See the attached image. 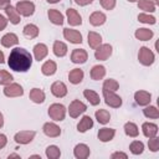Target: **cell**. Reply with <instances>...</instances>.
Here are the masks:
<instances>
[{"instance_id": "6da1fadb", "label": "cell", "mask_w": 159, "mask_h": 159, "mask_svg": "<svg viewBox=\"0 0 159 159\" xmlns=\"http://www.w3.org/2000/svg\"><path fill=\"white\" fill-rule=\"evenodd\" d=\"M32 55L24 47H15L11 50L7 60L10 70L15 72H27L32 66Z\"/></svg>"}, {"instance_id": "7a4b0ae2", "label": "cell", "mask_w": 159, "mask_h": 159, "mask_svg": "<svg viewBox=\"0 0 159 159\" xmlns=\"http://www.w3.org/2000/svg\"><path fill=\"white\" fill-rule=\"evenodd\" d=\"M66 107L63 106V104H61V103H52L50 107H48V111H47V113H48V117L52 119V120H55V122H61V120H63L65 119V117H66Z\"/></svg>"}, {"instance_id": "3957f363", "label": "cell", "mask_w": 159, "mask_h": 159, "mask_svg": "<svg viewBox=\"0 0 159 159\" xmlns=\"http://www.w3.org/2000/svg\"><path fill=\"white\" fill-rule=\"evenodd\" d=\"M138 60L143 66H152L155 61V55L149 47L142 46L138 52Z\"/></svg>"}, {"instance_id": "277c9868", "label": "cell", "mask_w": 159, "mask_h": 159, "mask_svg": "<svg viewBox=\"0 0 159 159\" xmlns=\"http://www.w3.org/2000/svg\"><path fill=\"white\" fill-rule=\"evenodd\" d=\"M15 9L17 10V12L21 16L29 17V16L34 15V12H35V4L32 1L21 0V1H17V4L15 5Z\"/></svg>"}, {"instance_id": "5b68a950", "label": "cell", "mask_w": 159, "mask_h": 159, "mask_svg": "<svg viewBox=\"0 0 159 159\" xmlns=\"http://www.w3.org/2000/svg\"><path fill=\"white\" fill-rule=\"evenodd\" d=\"M102 94H103V99L107 106H109L112 108H119L122 106V98L116 92L102 89Z\"/></svg>"}, {"instance_id": "8992f818", "label": "cell", "mask_w": 159, "mask_h": 159, "mask_svg": "<svg viewBox=\"0 0 159 159\" xmlns=\"http://www.w3.org/2000/svg\"><path fill=\"white\" fill-rule=\"evenodd\" d=\"M67 111H68V114L71 118H78L82 113H84L87 111V106L83 102H81L80 99H73L70 103Z\"/></svg>"}, {"instance_id": "52a82bcc", "label": "cell", "mask_w": 159, "mask_h": 159, "mask_svg": "<svg viewBox=\"0 0 159 159\" xmlns=\"http://www.w3.org/2000/svg\"><path fill=\"white\" fill-rule=\"evenodd\" d=\"M112 52H113L112 45H109V43H101L96 48V51H94V57L98 61H106V60H108L111 57Z\"/></svg>"}, {"instance_id": "ba28073f", "label": "cell", "mask_w": 159, "mask_h": 159, "mask_svg": "<svg viewBox=\"0 0 159 159\" xmlns=\"http://www.w3.org/2000/svg\"><path fill=\"white\" fill-rule=\"evenodd\" d=\"M36 135V132L35 130H20L17 132L15 135H14V140L17 143V144H21V145H25V144H29L34 140Z\"/></svg>"}, {"instance_id": "9c48e42d", "label": "cell", "mask_w": 159, "mask_h": 159, "mask_svg": "<svg viewBox=\"0 0 159 159\" xmlns=\"http://www.w3.org/2000/svg\"><path fill=\"white\" fill-rule=\"evenodd\" d=\"M4 94L9 98H14V97H21L24 94V88L19 84V83H15V82H11L10 84L5 86L4 89H2Z\"/></svg>"}, {"instance_id": "30bf717a", "label": "cell", "mask_w": 159, "mask_h": 159, "mask_svg": "<svg viewBox=\"0 0 159 159\" xmlns=\"http://www.w3.org/2000/svg\"><path fill=\"white\" fill-rule=\"evenodd\" d=\"M42 132L50 138H57L61 135V128L53 122H46L42 127Z\"/></svg>"}, {"instance_id": "8fae6325", "label": "cell", "mask_w": 159, "mask_h": 159, "mask_svg": "<svg viewBox=\"0 0 159 159\" xmlns=\"http://www.w3.org/2000/svg\"><path fill=\"white\" fill-rule=\"evenodd\" d=\"M63 37L71 43H82V35L80 31L75 29H70V27L63 29Z\"/></svg>"}, {"instance_id": "7c38bea8", "label": "cell", "mask_w": 159, "mask_h": 159, "mask_svg": "<svg viewBox=\"0 0 159 159\" xmlns=\"http://www.w3.org/2000/svg\"><path fill=\"white\" fill-rule=\"evenodd\" d=\"M134 99H135V103L138 106H142V107H145L148 104H150V101H152V94L150 92L148 91H137L134 93Z\"/></svg>"}, {"instance_id": "4fadbf2b", "label": "cell", "mask_w": 159, "mask_h": 159, "mask_svg": "<svg viewBox=\"0 0 159 159\" xmlns=\"http://www.w3.org/2000/svg\"><path fill=\"white\" fill-rule=\"evenodd\" d=\"M88 60V53L83 48H75L71 52V61L77 65H82Z\"/></svg>"}, {"instance_id": "5bb4252c", "label": "cell", "mask_w": 159, "mask_h": 159, "mask_svg": "<svg viewBox=\"0 0 159 159\" xmlns=\"http://www.w3.org/2000/svg\"><path fill=\"white\" fill-rule=\"evenodd\" d=\"M66 17H67V22L71 25V26H78L82 24V17L81 15L78 14L77 10L72 9V7H68L66 10Z\"/></svg>"}, {"instance_id": "9a60e30c", "label": "cell", "mask_w": 159, "mask_h": 159, "mask_svg": "<svg viewBox=\"0 0 159 159\" xmlns=\"http://www.w3.org/2000/svg\"><path fill=\"white\" fill-rule=\"evenodd\" d=\"M51 93L57 98H63L67 94V87L62 81H56L51 84Z\"/></svg>"}, {"instance_id": "2e32d148", "label": "cell", "mask_w": 159, "mask_h": 159, "mask_svg": "<svg viewBox=\"0 0 159 159\" xmlns=\"http://www.w3.org/2000/svg\"><path fill=\"white\" fill-rule=\"evenodd\" d=\"M89 154H91V149L84 143H80L73 148V155L76 159H86L89 157Z\"/></svg>"}, {"instance_id": "e0dca14e", "label": "cell", "mask_w": 159, "mask_h": 159, "mask_svg": "<svg viewBox=\"0 0 159 159\" xmlns=\"http://www.w3.org/2000/svg\"><path fill=\"white\" fill-rule=\"evenodd\" d=\"M89 24L92 26H102L106 21H107V16L104 12L102 11H93L91 15H89V19H88Z\"/></svg>"}, {"instance_id": "ac0fdd59", "label": "cell", "mask_w": 159, "mask_h": 159, "mask_svg": "<svg viewBox=\"0 0 159 159\" xmlns=\"http://www.w3.org/2000/svg\"><path fill=\"white\" fill-rule=\"evenodd\" d=\"M47 55H48V47L45 43L40 42L34 46V57L36 61H39V62L42 61Z\"/></svg>"}, {"instance_id": "d6986e66", "label": "cell", "mask_w": 159, "mask_h": 159, "mask_svg": "<svg viewBox=\"0 0 159 159\" xmlns=\"http://www.w3.org/2000/svg\"><path fill=\"white\" fill-rule=\"evenodd\" d=\"M114 135H116V129H113V128H107V127L101 128V129L98 130V134H97L98 139H99L102 143L111 142V140L114 138Z\"/></svg>"}, {"instance_id": "ffe728a7", "label": "cell", "mask_w": 159, "mask_h": 159, "mask_svg": "<svg viewBox=\"0 0 159 159\" xmlns=\"http://www.w3.org/2000/svg\"><path fill=\"white\" fill-rule=\"evenodd\" d=\"M0 42H1V45H2L4 47L10 48V47H12V46H15V45L19 43V37H17V35L14 34V32H7V34H5V35L1 37Z\"/></svg>"}, {"instance_id": "44dd1931", "label": "cell", "mask_w": 159, "mask_h": 159, "mask_svg": "<svg viewBox=\"0 0 159 159\" xmlns=\"http://www.w3.org/2000/svg\"><path fill=\"white\" fill-rule=\"evenodd\" d=\"M158 125L155 123H152V122H144L142 124V132L144 134V137L147 138H153L158 134Z\"/></svg>"}, {"instance_id": "7402d4cb", "label": "cell", "mask_w": 159, "mask_h": 159, "mask_svg": "<svg viewBox=\"0 0 159 159\" xmlns=\"http://www.w3.org/2000/svg\"><path fill=\"white\" fill-rule=\"evenodd\" d=\"M5 12H6V16H7V20L12 24V25H17L20 24L21 21V15L17 12V10L14 7V6H7L5 9Z\"/></svg>"}, {"instance_id": "603a6c76", "label": "cell", "mask_w": 159, "mask_h": 159, "mask_svg": "<svg viewBox=\"0 0 159 159\" xmlns=\"http://www.w3.org/2000/svg\"><path fill=\"white\" fill-rule=\"evenodd\" d=\"M29 98H30L34 103L40 104V103H43V102H45L46 94H45V92H43L42 89H40V88H32V89L30 91V93H29Z\"/></svg>"}, {"instance_id": "cb8c5ba5", "label": "cell", "mask_w": 159, "mask_h": 159, "mask_svg": "<svg viewBox=\"0 0 159 159\" xmlns=\"http://www.w3.org/2000/svg\"><path fill=\"white\" fill-rule=\"evenodd\" d=\"M134 36L137 40L139 41H149L152 40V37L154 36V32L149 29H145V27H140V29H137L135 32H134Z\"/></svg>"}, {"instance_id": "d4e9b609", "label": "cell", "mask_w": 159, "mask_h": 159, "mask_svg": "<svg viewBox=\"0 0 159 159\" xmlns=\"http://www.w3.org/2000/svg\"><path fill=\"white\" fill-rule=\"evenodd\" d=\"M92 127H93V119L89 116H83L77 124V130L80 133H84V132L89 130Z\"/></svg>"}, {"instance_id": "484cf974", "label": "cell", "mask_w": 159, "mask_h": 159, "mask_svg": "<svg viewBox=\"0 0 159 159\" xmlns=\"http://www.w3.org/2000/svg\"><path fill=\"white\" fill-rule=\"evenodd\" d=\"M47 16H48V20H50L53 25H62L63 21H65L63 15H62L58 10H56V9H50V10L47 11Z\"/></svg>"}, {"instance_id": "4316f807", "label": "cell", "mask_w": 159, "mask_h": 159, "mask_svg": "<svg viewBox=\"0 0 159 159\" xmlns=\"http://www.w3.org/2000/svg\"><path fill=\"white\" fill-rule=\"evenodd\" d=\"M52 51H53L55 56H57V57H63V56H66V55H67L68 47H67V45H66L65 42H62V41L57 40V41H55V42H53Z\"/></svg>"}, {"instance_id": "83f0119b", "label": "cell", "mask_w": 159, "mask_h": 159, "mask_svg": "<svg viewBox=\"0 0 159 159\" xmlns=\"http://www.w3.org/2000/svg\"><path fill=\"white\" fill-rule=\"evenodd\" d=\"M89 76L93 81H99L102 78H104L106 76V67L102 66V65H96L91 68V72H89Z\"/></svg>"}, {"instance_id": "f1b7e54d", "label": "cell", "mask_w": 159, "mask_h": 159, "mask_svg": "<svg viewBox=\"0 0 159 159\" xmlns=\"http://www.w3.org/2000/svg\"><path fill=\"white\" fill-rule=\"evenodd\" d=\"M83 77H84V73H83V71L81 68H73L68 73V81L72 84H80L82 82Z\"/></svg>"}, {"instance_id": "f546056e", "label": "cell", "mask_w": 159, "mask_h": 159, "mask_svg": "<svg viewBox=\"0 0 159 159\" xmlns=\"http://www.w3.org/2000/svg\"><path fill=\"white\" fill-rule=\"evenodd\" d=\"M56 71H57V65H56V62L52 61V60H47V61L43 62V65L41 66V72H42V75H45V76H52V75L56 73Z\"/></svg>"}, {"instance_id": "4dcf8cb0", "label": "cell", "mask_w": 159, "mask_h": 159, "mask_svg": "<svg viewBox=\"0 0 159 159\" xmlns=\"http://www.w3.org/2000/svg\"><path fill=\"white\" fill-rule=\"evenodd\" d=\"M87 40H88L89 47L93 48V50H96V48L102 43V36H101L98 32H94V31H89V32H88Z\"/></svg>"}, {"instance_id": "1f68e13d", "label": "cell", "mask_w": 159, "mask_h": 159, "mask_svg": "<svg viewBox=\"0 0 159 159\" xmlns=\"http://www.w3.org/2000/svg\"><path fill=\"white\" fill-rule=\"evenodd\" d=\"M39 32H40V30L35 24H27L22 29V34L27 39H36L39 36Z\"/></svg>"}, {"instance_id": "d6a6232c", "label": "cell", "mask_w": 159, "mask_h": 159, "mask_svg": "<svg viewBox=\"0 0 159 159\" xmlns=\"http://www.w3.org/2000/svg\"><path fill=\"white\" fill-rule=\"evenodd\" d=\"M83 96L89 102V104H92V106H98L99 102H101L99 94L96 91H93V89H84L83 91Z\"/></svg>"}, {"instance_id": "836d02e7", "label": "cell", "mask_w": 159, "mask_h": 159, "mask_svg": "<svg viewBox=\"0 0 159 159\" xmlns=\"http://www.w3.org/2000/svg\"><path fill=\"white\" fill-rule=\"evenodd\" d=\"M123 129H124V133H125L128 137H130V138H137L138 134H139V128H138V125H137L135 123H133V122H127V123L124 124Z\"/></svg>"}, {"instance_id": "e575fe53", "label": "cell", "mask_w": 159, "mask_h": 159, "mask_svg": "<svg viewBox=\"0 0 159 159\" xmlns=\"http://www.w3.org/2000/svg\"><path fill=\"white\" fill-rule=\"evenodd\" d=\"M94 117L99 124H107L111 120V114L107 109H97L94 112Z\"/></svg>"}, {"instance_id": "d590c367", "label": "cell", "mask_w": 159, "mask_h": 159, "mask_svg": "<svg viewBox=\"0 0 159 159\" xmlns=\"http://www.w3.org/2000/svg\"><path fill=\"white\" fill-rule=\"evenodd\" d=\"M138 7L144 12H154L157 10V6L150 0H138Z\"/></svg>"}, {"instance_id": "8d00e7d4", "label": "cell", "mask_w": 159, "mask_h": 159, "mask_svg": "<svg viewBox=\"0 0 159 159\" xmlns=\"http://www.w3.org/2000/svg\"><path fill=\"white\" fill-rule=\"evenodd\" d=\"M45 154H46V157L48 159H58L61 157V150H60V148L57 145H53L52 144V145H48L46 148Z\"/></svg>"}, {"instance_id": "74e56055", "label": "cell", "mask_w": 159, "mask_h": 159, "mask_svg": "<svg viewBox=\"0 0 159 159\" xmlns=\"http://www.w3.org/2000/svg\"><path fill=\"white\" fill-rule=\"evenodd\" d=\"M143 114L150 119H158L159 118V111L155 106H149V104L145 106V108L143 109Z\"/></svg>"}, {"instance_id": "f35d334b", "label": "cell", "mask_w": 159, "mask_h": 159, "mask_svg": "<svg viewBox=\"0 0 159 159\" xmlns=\"http://www.w3.org/2000/svg\"><path fill=\"white\" fill-rule=\"evenodd\" d=\"M129 150H130V153L134 154V155L142 154V153L144 152V144H143V142H140V140H133V142L129 144Z\"/></svg>"}, {"instance_id": "ab89813d", "label": "cell", "mask_w": 159, "mask_h": 159, "mask_svg": "<svg viewBox=\"0 0 159 159\" xmlns=\"http://www.w3.org/2000/svg\"><path fill=\"white\" fill-rule=\"evenodd\" d=\"M119 88V83L114 80V78H108V80H104L103 82V86H102V89H106V91H112V92H116L118 91Z\"/></svg>"}, {"instance_id": "60d3db41", "label": "cell", "mask_w": 159, "mask_h": 159, "mask_svg": "<svg viewBox=\"0 0 159 159\" xmlns=\"http://www.w3.org/2000/svg\"><path fill=\"white\" fill-rule=\"evenodd\" d=\"M138 21L143 22V24H148V25H154L157 24V19L153 15H149L148 12H142L138 15Z\"/></svg>"}, {"instance_id": "b9f144b4", "label": "cell", "mask_w": 159, "mask_h": 159, "mask_svg": "<svg viewBox=\"0 0 159 159\" xmlns=\"http://www.w3.org/2000/svg\"><path fill=\"white\" fill-rule=\"evenodd\" d=\"M14 77L10 72L5 71V70H0V84L1 86H7L12 82Z\"/></svg>"}, {"instance_id": "7bdbcfd3", "label": "cell", "mask_w": 159, "mask_h": 159, "mask_svg": "<svg viewBox=\"0 0 159 159\" xmlns=\"http://www.w3.org/2000/svg\"><path fill=\"white\" fill-rule=\"evenodd\" d=\"M148 148L150 152H154V153L159 150V138L157 135L148 139Z\"/></svg>"}, {"instance_id": "ee69618b", "label": "cell", "mask_w": 159, "mask_h": 159, "mask_svg": "<svg viewBox=\"0 0 159 159\" xmlns=\"http://www.w3.org/2000/svg\"><path fill=\"white\" fill-rule=\"evenodd\" d=\"M116 0H99V4L104 9V10H113L116 7Z\"/></svg>"}, {"instance_id": "f6af8a7d", "label": "cell", "mask_w": 159, "mask_h": 159, "mask_svg": "<svg viewBox=\"0 0 159 159\" xmlns=\"http://www.w3.org/2000/svg\"><path fill=\"white\" fill-rule=\"evenodd\" d=\"M7 22H9V20H7L4 15H1V14H0V31H2V30H5V29H6Z\"/></svg>"}, {"instance_id": "bcb514c9", "label": "cell", "mask_w": 159, "mask_h": 159, "mask_svg": "<svg viewBox=\"0 0 159 159\" xmlns=\"http://www.w3.org/2000/svg\"><path fill=\"white\" fill-rule=\"evenodd\" d=\"M111 158H112V159H117V158H123V159H127V158H128V155H127L125 153H123V152H114V153H112Z\"/></svg>"}, {"instance_id": "7dc6e473", "label": "cell", "mask_w": 159, "mask_h": 159, "mask_svg": "<svg viewBox=\"0 0 159 159\" xmlns=\"http://www.w3.org/2000/svg\"><path fill=\"white\" fill-rule=\"evenodd\" d=\"M6 144H7V138H6V135L2 134V133H0V149H2Z\"/></svg>"}, {"instance_id": "c3c4849f", "label": "cell", "mask_w": 159, "mask_h": 159, "mask_svg": "<svg viewBox=\"0 0 159 159\" xmlns=\"http://www.w3.org/2000/svg\"><path fill=\"white\" fill-rule=\"evenodd\" d=\"M11 5V0H0V10H5Z\"/></svg>"}, {"instance_id": "681fc988", "label": "cell", "mask_w": 159, "mask_h": 159, "mask_svg": "<svg viewBox=\"0 0 159 159\" xmlns=\"http://www.w3.org/2000/svg\"><path fill=\"white\" fill-rule=\"evenodd\" d=\"M92 1L93 0H75V2L77 5H80V6H86L88 4H92Z\"/></svg>"}, {"instance_id": "f907efd6", "label": "cell", "mask_w": 159, "mask_h": 159, "mask_svg": "<svg viewBox=\"0 0 159 159\" xmlns=\"http://www.w3.org/2000/svg\"><path fill=\"white\" fill-rule=\"evenodd\" d=\"M5 62V56H4V52L0 50V65H2Z\"/></svg>"}, {"instance_id": "816d5d0a", "label": "cell", "mask_w": 159, "mask_h": 159, "mask_svg": "<svg viewBox=\"0 0 159 159\" xmlns=\"http://www.w3.org/2000/svg\"><path fill=\"white\" fill-rule=\"evenodd\" d=\"M2 127H4V116L0 112V128H2Z\"/></svg>"}, {"instance_id": "f5cc1de1", "label": "cell", "mask_w": 159, "mask_h": 159, "mask_svg": "<svg viewBox=\"0 0 159 159\" xmlns=\"http://www.w3.org/2000/svg\"><path fill=\"white\" fill-rule=\"evenodd\" d=\"M7 158H9V159H10V158H17V159H20V155H19V154H10Z\"/></svg>"}, {"instance_id": "db71d44e", "label": "cell", "mask_w": 159, "mask_h": 159, "mask_svg": "<svg viewBox=\"0 0 159 159\" xmlns=\"http://www.w3.org/2000/svg\"><path fill=\"white\" fill-rule=\"evenodd\" d=\"M48 4H56V2H58V1H61V0H46Z\"/></svg>"}, {"instance_id": "11a10c76", "label": "cell", "mask_w": 159, "mask_h": 159, "mask_svg": "<svg viewBox=\"0 0 159 159\" xmlns=\"http://www.w3.org/2000/svg\"><path fill=\"white\" fill-rule=\"evenodd\" d=\"M150 1H152V2H153L155 6H158V5H159V0H150Z\"/></svg>"}, {"instance_id": "9f6ffc18", "label": "cell", "mask_w": 159, "mask_h": 159, "mask_svg": "<svg viewBox=\"0 0 159 159\" xmlns=\"http://www.w3.org/2000/svg\"><path fill=\"white\" fill-rule=\"evenodd\" d=\"M30 158H39V159H41V157L37 155V154H35V155H30Z\"/></svg>"}, {"instance_id": "6f0895ef", "label": "cell", "mask_w": 159, "mask_h": 159, "mask_svg": "<svg viewBox=\"0 0 159 159\" xmlns=\"http://www.w3.org/2000/svg\"><path fill=\"white\" fill-rule=\"evenodd\" d=\"M127 1H129V2H138V0H127Z\"/></svg>"}]
</instances>
